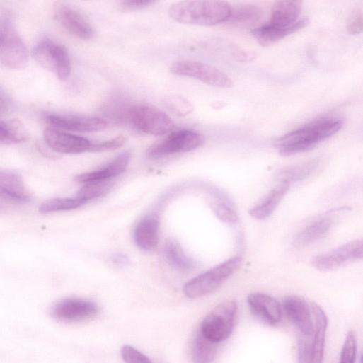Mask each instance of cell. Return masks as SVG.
I'll list each match as a JSON object with an SVG mask.
<instances>
[{"instance_id":"obj_1","label":"cell","mask_w":363,"mask_h":363,"mask_svg":"<svg viewBox=\"0 0 363 363\" xmlns=\"http://www.w3.org/2000/svg\"><path fill=\"white\" fill-rule=\"evenodd\" d=\"M342 125L341 120L333 117L314 121L282 137L277 143L280 154L291 156L310 151L338 133Z\"/></svg>"},{"instance_id":"obj_2","label":"cell","mask_w":363,"mask_h":363,"mask_svg":"<svg viewBox=\"0 0 363 363\" xmlns=\"http://www.w3.org/2000/svg\"><path fill=\"white\" fill-rule=\"evenodd\" d=\"M231 11V7L226 2L193 0L172 5L168 14L171 18L181 24L214 26L227 22Z\"/></svg>"},{"instance_id":"obj_3","label":"cell","mask_w":363,"mask_h":363,"mask_svg":"<svg viewBox=\"0 0 363 363\" xmlns=\"http://www.w3.org/2000/svg\"><path fill=\"white\" fill-rule=\"evenodd\" d=\"M29 52L13 21L6 16L0 21V63L13 70H23L28 64Z\"/></svg>"},{"instance_id":"obj_4","label":"cell","mask_w":363,"mask_h":363,"mask_svg":"<svg viewBox=\"0 0 363 363\" xmlns=\"http://www.w3.org/2000/svg\"><path fill=\"white\" fill-rule=\"evenodd\" d=\"M125 120L138 131L153 136L165 135L171 132L175 125L166 113L147 104L129 106Z\"/></svg>"},{"instance_id":"obj_5","label":"cell","mask_w":363,"mask_h":363,"mask_svg":"<svg viewBox=\"0 0 363 363\" xmlns=\"http://www.w3.org/2000/svg\"><path fill=\"white\" fill-rule=\"evenodd\" d=\"M241 265L240 258H231L190 280L184 286L183 292L190 299L204 296L218 289Z\"/></svg>"},{"instance_id":"obj_6","label":"cell","mask_w":363,"mask_h":363,"mask_svg":"<svg viewBox=\"0 0 363 363\" xmlns=\"http://www.w3.org/2000/svg\"><path fill=\"white\" fill-rule=\"evenodd\" d=\"M238 311L235 301H226L217 306L203 320L200 332L208 340L219 343L231 335Z\"/></svg>"},{"instance_id":"obj_7","label":"cell","mask_w":363,"mask_h":363,"mask_svg":"<svg viewBox=\"0 0 363 363\" xmlns=\"http://www.w3.org/2000/svg\"><path fill=\"white\" fill-rule=\"evenodd\" d=\"M35 61L45 69L55 74L62 81H66L71 72V62L67 49L51 40L40 42L33 50Z\"/></svg>"},{"instance_id":"obj_8","label":"cell","mask_w":363,"mask_h":363,"mask_svg":"<svg viewBox=\"0 0 363 363\" xmlns=\"http://www.w3.org/2000/svg\"><path fill=\"white\" fill-rule=\"evenodd\" d=\"M205 142L204 136L192 130L182 129L171 134L161 142L151 146L147 156L152 159L176 154L187 153L201 147Z\"/></svg>"},{"instance_id":"obj_9","label":"cell","mask_w":363,"mask_h":363,"mask_svg":"<svg viewBox=\"0 0 363 363\" xmlns=\"http://www.w3.org/2000/svg\"><path fill=\"white\" fill-rule=\"evenodd\" d=\"M170 70L174 75L197 79L216 88L233 86L231 79L225 73L206 64L183 60L173 64Z\"/></svg>"},{"instance_id":"obj_10","label":"cell","mask_w":363,"mask_h":363,"mask_svg":"<svg viewBox=\"0 0 363 363\" xmlns=\"http://www.w3.org/2000/svg\"><path fill=\"white\" fill-rule=\"evenodd\" d=\"M362 241L356 240L328 252L318 255L311 260V265L322 272L337 270L362 258Z\"/></svg>"},{"instance_id":"obj_11","label":"cell","mask_w":363,"mask_h":363,"mask_svg":"<svg viewBox=\"0 0 363 363\" xmlns=\"http://www.w3.org/2000/svg\"><path fill=\"white\" fill-rule=\"evenodd\" d=\"M43 120L51 128L60 130L80 133H93L105 129L108 122L97 117L45 113Z\"/></svg>"},{"instance_id":"obj_12","label":"cell","mask_w":363,"mask_h":363,"mask_svg":"<svg viewBox=\"0 0 363 363\" xmlns=\"http://www.w3.org/2000/svg\"><path fill=\"white\" fill-rule=\"evenodd\" d=\"M99 307L93 301L78 298H68L59 302L53 309L52 316L66 323H76L95 318Z\"/></svg>"},{"instance_id":"obj_13","label":"cell","mask_w":363,"mask_h":363,"mask_svg":"<svg viewBox=\"0 0 363 363\" xmlns=\"http://www.w3.org/2000/svg\"><path fill=\"white\" fill-rule=\"evenodd\" d=\"M44 139L51 149L64 154H79L91 152L93 144V142L83 137L53 128H48L45 131Z\"/></svg>"},{"instance_id":"obj_14","label":"cell","mask_w":363,"mask_h":363,"mask_svg":"<svg viewBox=\"0 0 363 363\" xmlns=\"http://www.w3.org/2000/svg\"><path fill=\"white\" fill-rule=\"evenodd\" d=\"M281 308L302 335H312L313 324L311 309L304 299L298 296H287L283 299Z\"/></svg>"},{"instance_id":"obj_15","label":"cell","mask_w":363,"mask_h":363,"mask_svg":"<svg viewBox=\"0 0 363 363\" xmlns=\"http://www.w3.org/2000/svg\"><path fill=\"white\" fill-rule=\"evenodd\" d=\"M247 303L254 316L270 325H275L282 318V311L277 301L263 293L248 295Z\"/></svg>"},{"instance_id":"obj_16","label":"cell","mask_w":363,"mask_h":363,"mask_svg":"<svg viewBox=\"0 0 363 363\" xmlns=\"http://www.w3.org/2000/svg\"><path fill=\"white\" fill-rule=\"evenodd\" d=\"M160 217L152 214L142 219L136 226L134 238L137 246L144 251H154L159 243Z\"/></svg>"},{"instance_id":"obj_17","label":"cell","mask_w":363,"mask_h":363,"mask_svg":"<svg viewBox=\"0 0 363 363\" xmlns=\"http://www.w3.org/2000/svg\"><path fill=\"white\" fill-rule=\"evenodd\" d=\"M61 25L72 35L84 40L93 38L94 31L87 20L77 11L67 6H61L57 13Z\"/></svg>"},{"instance_id":"obj_18","label":"cell","mask_w":363,"mask_h":363,"mask_svg":"<svg viewBox=\"0 0 363 363\" xmlns=\"http://www.w3.org/2000/svg\"><path fill=\"white\" fill-rule=\"evenodd\" d=\"M314 325L311 340L312 363H322L324 356L325 337L328 325V317L324 310L317 304H311Z\"/></svg>"},{"instance_id":"obj_19","label":"cell","mask_w":363,"mask_h":363,"mask_svg":"<svg viewBox=\"0 0 363 363\" xmlns=\"http://www.w3.org/2000/svg\"><path fill=\"white\" fill-rule=\"evenodd\" d=\"M131 158V152L125 151L120 154L105 167L96 171L79 175L76 176L75 180L81 184L110 180L121 175L127 170Z\"/></svg>"},{"instance_id":"obj_20","label":"cell","mask_w":363,"mask_h":363,"mask_svg":"<svg viewBox=\"0 0 363 363\" xmlns=\"http://www.w3.org/2000/svg\"><path fill=\"white\" fill-rule=\"evenodd\" d=\"M309 25L308 18L299 19L295 24L287 28H279L270 24L254 29L251 33L260 45L272 46L286 37L299 31Z\"/></svg>"},{"instance_id":"obj_21","label":"cell","mask_w":363,"mask_h":363,"mask_svg":"<svg viewBox=\"0 0 363 363\" xmlns=\"http://www.w3.org/2000/svg\"><path fill=\"white\" fill-rule=\"evenodd\" d=\"M0 197L16 203L23 204L30 201L22 178L2 169H0Z\"/></svg>"},{"instance_id":"obj_22","label":"cell","mask_w":363,"mask_h":363,"mask_svg":"<svg viewBox=\"0 0 363 363\" xmlns=\"http://www.w3.org/2000/svg\"><path fill=\"white\" fill-rule=\"evenodd\" d=\"M302 10V2L289 0L275 4L271 11L270 25L287 28L295 24Z\"/></svg>"},{"instance_id":"obj_23","label":"cell","mask_w":363,"mask_h":363,"mask_svg":"<svg viewBox=\"0 0 363 363\" xmlns=\"http://www.w3.org/2000/svg\"><path fill=\"white\" fill-rule=\"evenodd\" d=\"M290 184L289 181L282 180L261 203L251 208L248 214L258 220H264L270 217L289 191Z\"/></svg>"},{"instance_id":"obj_24","label":"cell","mask_w":363,"mask_h":363,"mask_svg":"<svg viewBox=\"0 0 363 363\" xmlns=\"http://www.w3.org/2000/svg\"><path fill=\"white\" fill-rule=\"evenodd\" d=\"M164 255L169 265L178 270L189 272L196 267L195 262L186 255L180 243L174 238L166 241Z\"/></svg>"},{"instance_id":"obj_25","label":"cell","mask_w":363,"mask_h":363,"mask_svg":"<svg viewBox=\"0 0 363 363\" xmlns=\"http://www.w3.org/2000/svg\"><path fill=\"white\" fill-rule=\"evenodd\" d=\"M331 221L328 219H321L310 224L301 231L293 241L294 248L306 247L323 238L329 231Z\"/></svg>"},{"instance_id":"obj_26","label":"cell","mask_w":363,"mask_h":363,"mask_svg":"<svg viewBox=\"0 0 363 363\" xmlns=\"http://www.w3.org/2000/svg\"><path fill=\"white\" fill-rule=\"evenodd\" d=\"M28 138L27 129L19 120L0 121V144H18L26 142Z\"/></svg>"},{"instance_id":"obj_27","label":"cell","mask_w":363,"mask_h":363,"mask_svg":"<svg viewBox=\"0 0 363 363\" xmlns=\"http://www.w3.org/2000/svg\"><path fill=\"white\" fill-rule=\"evenodd\" d=\"M217 345L199 332L192 345V356L194 362L212 363L217 355Z\"/></svg>"},{"instance_id":"obj_28","label":"cell","mask_w":363,"mask_h":363,"mask_svg":"<svg viewBox=\"0 0 363 363\" xmlns=\"http://www.w3.org/2000/svg\"><path fill=\"white\" fill-rule=\"evenodd\" d=\"M262 17V11L255 6H238L231 8L228 23L238 25H249L257 23Z\"/></svg>"},{"instance_id":"obj_29","label":"cell","mask_w":363,"mask_h":363,"mask_svg":"<svg viewBox=\"0 0 363 363\" xmlns=\"http://www.w3.org/2000/svg\"><path fill=\"white\" fill-rule=\"evenodd\" d=\"M113 184L110 180L98 181L84 184L78 192L77 197L86 203L93 200L106 195Z\"/></svg>"},{"instance_id":"obj_30","label":"cell","mask_w":363,"mask_h":363,"mask_svg":"<svg viewBox=\"0 0 363 363\" xmlns=\"http://www.w3.org/2000/svg\"><path fill=\"white\" fill-rule=\"evenodd\" d=\"M87 204L83 200L76 198H57L45 202L40 207V212L49 214L52 212L69 211L79 208Z\"/></svg>"},{"instance_id":"obj_31","label":"cell","mask_w":363,"mask_h":363,"mask_svg":"<svg viewBox=\"0 0 363 363\" xmlns=\"http://www.w3.org/2000/svg\"><path fill=\"white\" fill-rule=\"evenodd\" d=\"M317 166L318 161H313L284 169L281 173L282 180H287L291 183L292 181L301 180L311 174Z\"/></svg>"},{"instance_id":"obj_32","label":"cell","mask_w":363,"mask_h":363,"mask_svg":"<svg viewBox=\"0 0 363 363\" xmlns=\"http://www.w3.org/2000/svg\"><path fill=\"white\" fill-rule=\"evenodd\" d=\"M357 355V339L354 331H349L341 350L339 363H355Z\"/></svg>"},{"instance_id":"obj_33","label":"cell","mask_w":363,"mask_h":363,"mask_svg":"<svg viewBox=\"0 0 363 363\" xmlns=\"http://www.w3.org/2000/svg\"><path fill=\"white\" fill-rule=\"evenodd\" d=\"M121 355L125 363H152L146 355L131 345H124Z\"/></svg>"},{"instance_id":"obj_34","label":"cell","mask_w":363,"mask_h":363,"mask_svg":"<svg viewBox=\"0 0 363 363\" xmlns=\"http://www.w3.org/2000/svg\"><path fill=\"white\" fill-rule=\"evenodd\" d=\"M127 142V138L124 136H120L113 139L101 142H93L91 152H103L114 151L122 147Z\"/></svg>"},{"instance_id":"obj_35","label":"cell","mask_w":363,"mask_h":363,"mask_svg":"<svg viewBox=\"0 0 363 363\" xmlns=\"http://www.w3.org/2000/svg\"><path fill=\"white\" fill-rule=\"evenodd\" d=\"M214 212L217 217L226 224H236L238 221V216L236 211L225 204H215Z\"/></svg>"},{"instance_id":"obj_36","label":"cell","mask_w":363,"mask_h":363,"mask_svg":"<svg viewBox=\"0 0 363 363\" xmlns=\"http://www.w3.org/2000/svg\"><path fill=\"white\" fill-rule=\"evenodd\" d=\"M309 336L302 335L298 342V360L299 363H312L311 359V340Z\"/></svg>"},{"instance_id":"obj_37","label":"cell","mask_w":363,"mask_h":363,"mask_svg":"<svg viewBox=\"0 0 363 363\" xmlns=\"http://www.w3.org/2000/svg\"><path fill=\"white\" fill-rule=\"evenodd\" d=\"M14 108V103L8 93L0 87V117L9 115Z\"/></svg>"},{"instance_id":"obj_38","label":"cell","mask_w":363,"mask_h":363,"mask_svg":"<svg viewBox=\"0 0 363 363\" xmlns=\"http://www.w3.org/2000/svg\"><path fill=\"white\" fill-rule=\"evenodd\" d=\"M155 3L151 0H125L121 2V6L127 11H137L149 7Z\"/></svg>"},{"instance_id":"obj_39","label":"cell","mask_w":363,"mask_h":363,"mask_svg":"<svg viewBox=\"0 0 363 363\" xmlns=\"http://www.w3.org/2000/svg\"><path fill=\"white\" fill-rule=\"evenodd\" d=\"M362 30V15L360 11H356L352 16L348 25V32L350 35L359 34Z\"/></svg>"},{"instance_id":"obj_40","label":"cell","mask_w":363,"mask_h":363,"mask_svg":"<svg viewBox=\"0 0 363 363\" xmlns=\"http://www.w3.org/2000/svg\"><path fill=\"white\" fill-rule=\"evenodd\" d=\"M112 261L117 265L125 266L129 263V260L127 255L123 253H115L111 257Z\"/></svg>"},{"instance_id":"obj_41","label":"cell","mask_w":363,"mask_h":363,"mask_svg":"<svg viewBox=\"0 0 363 363\" xmlns=\"http://www.w3.org/2000/svg\"><path fill=\"white\" fill-rule=\"evenodd\" d=\"M359 363H362V358H360V361H359Z\"/></svg>"}]
</instances>
